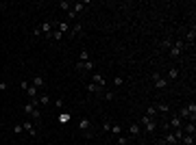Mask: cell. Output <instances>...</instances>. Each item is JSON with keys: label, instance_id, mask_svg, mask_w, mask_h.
Listing matches in <instances>:
<instances>
[{"label": "cell", "instance_id": "obj_13", "mask_svg": "<svg viewBox=\"0 0 196 145\" xmlns=\"http://www.w3.org/2000/svg\"><path fill=\"white\" fill-rule=\"evenodd\" d=\"M33 87H37V89L46 87V78H44V76H35V80H33Z\"/></svg>", "mask_w": 196, "mask_h": 145}, {"label": "cell", "instance_id": "obj_35", "mask_svg": "<svg viewBox=\"0 0 196 145\" xmlns=\"http://www.w3.org/2000/svg\"><path fill=\"white\" fill-rule=\"evenodd\" d=\"M7 89H9V82L2 80V82H0V91H7Z\"/></svg>", "mask_w": 196, "mask_h": 145}, {"label": "cell", "instance_id": "obj_25", "mask_svg": "<svg viewBox=\"0 0 196 145\" xmlns=\"http://www.w3.org/2000/svg\"><path fill=\"white\" fill-rule=\"evenodd\" d=\"M129 141H131V137H124V134L118 137V143H120V145H129Z\"/></svg>", "mask_w": 196, "mask_h": 145}, {"label": "cell", "instance_id": "obj_29", "mask_svg": "<svg viewBox=\"0 0 196 145\" xmlns=\"http://www.w3.org/2000/svg\"><path fill=\"white\" fill-rule=\"evenodd\" d=\"M79 61H90V56H87V50H85V48L81 50V56H79Z\"/></svg>", "mask_w": 196, "mask_h": 145}, {"label": "cell", "instance_id": "obj_24", "mask_svg": "<svg viewBox=\"0 0 196 145\" xmlns=\"http://www.w3.org/2000/svg\"><path fill=\"white\" fill-rule=\"evenodd\" d=\"M146 115H148V117H155V115H157V108H155V104H150V106L146 108Z\"/></svg>", "mask_w": 196, "mask_h": 145}, {"label": "cell", "instance_id": "obj_21", "mask_svg": "<svg viewBox=\"0 0 196 145\" xmlns=\"http://www.w3.org/2000/svg\"><path fill=\"white\" fill-rule=\"evenodd\" d=\"M35 108H37V106H33V104H31V102H26V104H24V113H26V115H28V117H31V115H33V110H35Z\"/></svg>", "mask_w": 196, "mask_h": 145}, {"label": "cell", "instance_id": "obj_33", "mask_svg": "<svg viewBox=\"0 0 196 145\" xmlns=\"http://www.w3.org/2000/svg\"><path fill=\"white\" fill-rule=\"evenodd\" d=\"M170 46H172V39H163L161 41V48H170Z\"/></svg>", "mask_w": 196, "mask_h": 145}, {"label": "cell", "instance_id": "obj_30", "mask_svg": "<svg viewBox=\"0 0 196 145\" xmlns=\"http://www.w3.org/2000/svg\"><path fill=\"white\" fill-rule=\"evenodd\" d=\"M122 82H124L122 76H116V78H113V85H116V87H122Z\"/></svg>", "mask_w": 196, "mask_h": 145}, {"label": "cell", "instance_id": "obj_27", "mask_svg": "<svg viewBox=\"0 0 196 145\" xmlns=\"http://www.w3.org/2000/svg\"><path fill=\"white\" fill-rule=\"evenodd\" d=\"M59 121H61V124H68V121H70V113H61V115H59Z\"/></svg>", "mask_w": 196, "mask_h": 145}, {"label": "cell", "instance_id": "obj_11", "mask_svg": "<svg viewBox=\"0 0 196 145\" xmlns=\"http://www.w3.org/2000/svg\"><path fill=\"white\" fill-rule=\"evenodd\" d=\"M85 7H87V2H74L70 11H72V13H81V11H83Z\"/></svg>", "mask_w": 196, "mask_h": 145}, {"label": "cell", "instance_id": "obj_34", "mask_svg": "<svg viewBox=\"0 0 196 145\" xmlns=\"http://www.w3.org/2000/svg\"><path fill=\"white\" fill-rule=\"evenodd\" d=\"M54 106H57V108H63V100L57 97V100H54Z\"/></svg>", "mask_w": 196, "mask_h": 145}, {"label": "cell", "instance_id": "obj_26", "mask_svg": "<svg viewBox=\"0 0 196 145\" xmlns=\"http://www.w3.org/2000/svg\"><path fill=\"white\" fill-rule=\"evenodd\" d=\"M81 33H83V26H81V24H74V28H72V35L76 37V35H81Z\"/></svg>", "mask_w": 196, "mask_h": 145}, {"label": "cell", "instance_id": "obj_15", "mask_svg": "<svg viewBox=\"0 0 196 145\" xmlns=\"http://www.w3.org/2000/svg\"><path fill=\"white\" fill-rule=\"evenodd\" d=\"M183 132H185V134H192V137H194L196 126H194V124H183Z\"/></svg>", "mask_w": 196, "mask_h": 145}, {"label": "cell", "instance_id": "obj_1", "mask_svg": "<svg viewBox=\"0 0 196 145\" xmlns=\"http://www.w3.org/2000/svg\"><path fill=\"white\" fill-rule=\"evenodd\" d=\"M185 46H188L185 41H172V46L168 48V52H170V56H172V58H179V56L183 54V50H185Z\"/></svg>", "mask_w": 196, "mask_h": 145}, {"label": "cell", "instance_id": "obj_22", "mask_svg": "<svg viewBox=\"0 0 196 145\" xmlns=\"http://www.w3.org/2000/svg\"><path fill=\"white\" fill-rule=\"evenodd\" d=\"M155 108H157V113H168V110H170L168 104H155Z\"/></svg>", "mask_w": 196, "mask_h": 145}, {"label": "cell", "instance_id": "obj_23", "mask_svg": "<svg viewBox=\"0 0 196 145\" xmlns=\"http://www.w3.org/2000/svg\"><path fill=\"white\" fill-rule=\"evenodd\" d=\"M111 132H113L116 137H120V134H122V126H118V124H111Z\"/></svg>", "mask_w": 196, "mask_h": 145}, {"label": "cell", "instance_id": "obj_17", "mask_svg": "<svg viewBox=\"0 0 196 145\" xmlns=\"http://www.w3.org/2000/svg\"><path fill=\"white\" fill-rule=\"evenodd\" d=\"M194 39H196V28H194V24H192V28H190L188 35H185V44H188V41H194Z\"/></svg>", "mask_w": 196, "mask_h": 145}, {"label": "cell", "instance_id": "obj_5", "mask_svg": "<svg viewBox=\"0 0 196 145\" xmlns=\"http://www.w3.org/2000/svg\"><path fill=\"white\" fill-rule=\"evenodd\" d=\"M161 143H163V145H179V139L174 137V132H172V130H168V132H166V137L161 139Z\"/></svg>", "mask_w": 196, "mask_h": 145}, {"label": "cell", "instance_id": "obj_10", "mask_svg": "<svg viewBox=\"0 0 196 145\" xmlns=\"http://www.w3.org/2000/svg\"><path fill=\"white\" fill-rule=\"evenodd\" d=\"M24 93L28 96V100H37V93H39V89H37V87H33V85H28V89H26Z\"/></svg>", "mask_w": 196, "mask_h": 145}, {"label": "cell", "instance_id": "obj_19", "mask_svg": "<svg viewBox=\"0 0 196 145\" xmlns=\"http://www.w3.org/2000/svg\"><path fill=\"white\" fill-rule=\"evenodd\" d=\"M181 143L183 145H194V137H192V134H183V137H181Z\"/></svg>", "mask_w": 196, "mask_h": 145}, {"label": "cell", "instance_id": "obj_14", "mask_svg": "<svg viewBox=\"0 0 196 145\" xmlns=\"http://www.w3.org/2000/svg\"><path fill=\"white\" fill-rule=\"evenodd\" d=\"M79 128H81V130H85V132H87V130H90V128H92V124H90V119H85V117H81V121H79Z\"/></svg>", "mask_w": 196, "mask_h": 145}, {"label": "cell", "instance_id": "obj_3", "mask_svg": "<svg viewBox=\"0 0 196 145\" xmlns=\"http://www.w3.org/2000/svg\"><path fill=\"white\" fill-rule=\"evenodd\" d=\"M140 124L144 126V130H146V132H155V130H157V124H155V119H152V117H148V115H144V117L140 119Z\"/></svg>", "mask_w": 196, "mask_h": 145}, {"label": "cell", "instance_id": "obj_9", "mask_svg": "<svg viewBox=\"0 0 196 145\" xmlns=\"http://www.w3.org/2000/svg\"><path fill=\"white\" fill-rule=\"evenodd\" d=\"M22 128H24L31 137H37V128H35V124H33V121H24V124H22Z\"/></svg>", "mask_w": 196, "mask_h": 145}, {"label": "cell", "instance_id": "obj_18", "mask_svg": "<svg viewBox=\"0 0 196 145\" xmlns=\"http://www.w3.org/2000/svg\"><path fill=\"white\" fill-rule=\"evenodd\" d=\"M177 78H179V69L177 67H170L168 69V80H177Z\"/></svg>", "mask_w": 196, "mask_h": 145}, {"label": "cell", "instance_id": "obj_28", "mask_svg": "<svg viewBox=\"0 0 196 145\" xmlns=\"http://www.w3.org/2000/svg\"><path fill=\"white\" fill-rule=\"evenodd\" d=\"M70 7H72V4H70V2H65V0H61V2H59V9H63V11H70Z\"/></svg>", "mask_w": 196, "mask_h": 145}, {"label": "cell", "instance_id": "obj_31", "mask_svg": "<svg viewBox=\"0 0 196 145\" xmlns=\"http://www.w3.org/2000/svg\"><path fill=\"white\" fill-rule=\"evenodd\" d=\"M13 132H15V134H20V132H24V128H22V124H15V126H13Z\"/></svg>", "mask_w": 196, "mask_h": 145}, {"label": "cell", "instance_id": "obj_16", "mask_svg": "<svg viewBox=\"0 0 196 145\" xmlns=\"http://www.w3.org/2000/svg\"><path fill=\"white\" fill-rule=\"evenodd\" d=\"M87 91H90V93H102L105 89H100V87L94 85V82H87Z\"/></svg>", "mask_w": 196, "mask_h": 145}, {"label": "cell", "instance_id": "obj_8", "mask_svg": "<svg viewBox=\"0 0 196 145\" xmlns=\"http://www.w3.org/2000/svg\"><path fill=\"white\" fill-rule=\"evenodd\" d=\"M140 134H142V128H140V124H131V126H129V137H131V139H137Z\"/></svg>", "mask_w": 196, "mask_h": 145}, {"label": "cell", "instance_id": "obj_4", "mask_svg": "<svg viewBox=\"0 0 196 145\" xmlns=\"http://www.w3.org/2000/svg\"><path fill=\"white\" fill-rule=\"evenodd\" d=\"M152 82H155V87L157 89H168V85H170V80L168 78H163V76H159V74H152Z\"/></svg>", "mask_w": 196, "mask_h": 145}, {"label": "cell", "instance_id": "obj_6", "mask_svg": "<svg viewBox=\"0 0 196 145\" xmlns=\"http://www.w3.org/2000/svg\"><path fill=\"white\" fill-rule=\"evenodd\" d=\"M90 76H92V82H94V85H98L100 89H105V76H102V74H98V72H92Z\"/></svg>", "mask_w": 196, "mask_h": 145}, {"label": "cell", "instance_id": "obj_36", "mask_svg": "<svg viewBox=\"0 0 196 145\" xmlns=\"http://www.w3.org/2000/svg\"><path fill=\"white\" fill-rule=\"evenodd\" d=\"M20 89H22V91H26V89H28V82H26V80H22V82H20Z\"/></svg>", "mask_w": 196, "mask_h": 145}, {"label": "cell", "instance_id": "obj_2", "mask_svg": "<svg viewBox=\"0 0 196 145\" xmlns=\"http://www.w3.org/2000/svg\"><path fill=\"white\" fill-rule=\"evenodd\" d=\"M76 69L92 74V72H96V65H94V61H79V63H76Z\"/></svg>", "mask_w": 196, "mask_h": 145}, {"label": "cell", "instance_id": "obj_20", "mask_svg": "<svg viewBox=\"0 0 196 145\" xmlns=\"http://www.w3.org/2000/svg\"><path fill=\"white\" fill-rule=\"evenodd\" d=\"M50 102V97L46 96V93H42V96L37 97V106H46V104H48Z\"/></svg>", "mask_w": 196, "mask_h": 145}, {"label": "cell", "instance_id": "obj_7", "mask_svg": "<svg viewBox=\"0 0 196 145\" xmlns=\"http://www.w3.org/2000/svg\"><path fill=\"white\" fill-rule=\"evenodd\" d=\"M183 124H185V121H183L179 115H172V117H170V121H168L170 130H172V128H183Z\"/></svg>", "mask_w": 196, "mask_h": 145}, {"label": "cell", "instance_id": "obj_32", "mask_svg": "<svg viewBox=\"0 0 196 145\" xmlns=\"http://www.w3.org/2000/svg\"><path fill=\"white\" fill-rule=\"evenodd\" d=\"M105 100H107V102H113V100H116V93H107V91H105Z\"/></svg>", "mask_w": 196, "mask_h": 145}, {"label": "cell", "instance_id": "obj_12", "mask_svg": "<svg viewBox=\"0 0 196 145\" xmlns=\"http://www.w3.org/2000/svg\"><path fill=\"white\" fill-rule=\"evenodd\" d=\"M54 26H57V30L63 35V33H68V28H70V24L68 22H54Z\"/></svg>", "mask_w": 196, "mask_h": 145}]
</instances>
